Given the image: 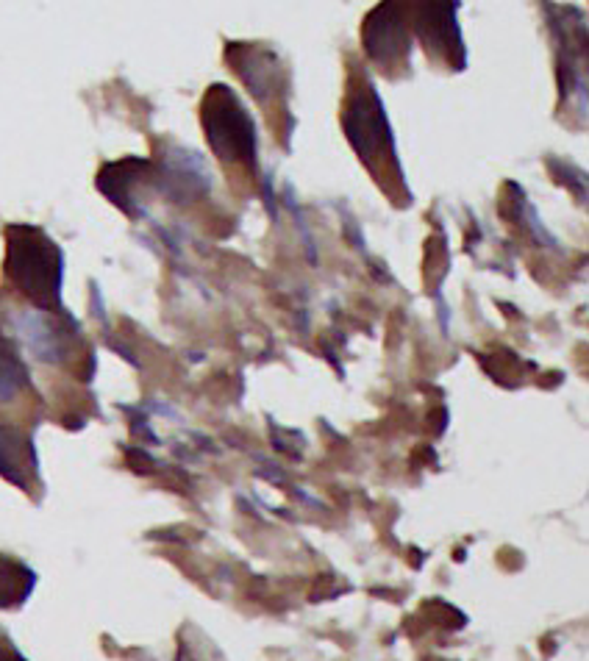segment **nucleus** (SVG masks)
Instances as JSON below:
<instances>
[{"label": "nucleus", "instance_id": "423d86ee", "mask_svg": "<svg viewBox=\"0 0 589 661\" xmlns=\"http://www.w3.org/2000/svg\"><path fill=\"white\" fill-rule=\"evenodd\" d=\"M226 56L231 70L248 84L253 98L259 100L264 109L284 106V64L278 56L259 45H228Z\"/></svg>", "mask_w": 589, "mask_h": 661}, {"label": "nucleus", "instance_id": "1a4fd4ad", "mask_svg": "<svg viewBox=\"0 0 589 661\" xmlns=\"http://www.w3.org/2000/svg\"><path fill=\"white\" fill-rule=\"evenodd\" d=\"M34 589V573L17 559L0 556V609L20 606Z\"/></svg>", "mask_w": 589, "mask_h": 661}, {"label": "nucleus", "instance_id": "9d476101", "mask_svg": "<svg viewBox=\"0 0 589 661\" xmlns=\"http://www.w3.org/2000/svg\"><path fill=\"white\" fill-rule=\"evenodd\" d=\"M28 384V373L17 353L0 345V403L14 400Z\"/></svg>", "mask_w": 589, "mask_h": 661}, {"label": "nucleus", "instance_id": "0eeeda50", "mask_svg": "<svg viewBox=\"0 0 589 661\" xmlns=\"http://www.w3.org/2000/svg\"><path fill=\"white\" fill-rule=\"evenodd\" d=\"M14 325H17V337L23 339V345L28 350H34L42 362L62 364L70 356V345L73 339H78V325L64 323V312H17L14 314Z\"/></svg>", "mask_w": 589, "mask_h": 661}, {"label": "nucleus", "instance_id": "7ed1b4c3", "mask_svg": "<svg viewBox=\"0 0 589 661\" xmlns=\"http://www.w3.org/2000/svg\"><path fill=\"white\" fill-rule=\"evenodd\" d=\"M201 123L220 162L256 173V123L234 89L226 84L209 87L201 103Z\"/></svg>", "mask_w": 589, "mask_h": 661}, {"label": "nucleus", "instance_id": "6e6552de", "mask_svg": "<svg viewBox=\"0 0 589 661\" xmlns=\"http://www.w3.org/2000/svg\"><path fill=\"white\" fill-rule=\"evenodd\" d=\"M37 456L34 448L17 428L0 425V475L17 487H28V473H34Z\"/></svg>", "mask_w": 589, "mask_h": 661}, {"label": "nucleus", "instance_id": "f257e3e1", "mask_svg": "<svg viewBox=\"0 0 589 661\" xmlns=\"http://www.w3.org/2000/svg\"><path fill=\"white\" fill-rule=\"evenodd\" d=\"M6 281L42 312L59 314L62 306L64 253L42 228L9 225L6 228Z\"/></svg>", "mask_w": 589, "mask_h": 661}, {"label": "nucleus", "instance_id": "f03ea898", "mask_svg": "<svg viewBox=\"0 0 589 661\" xmlns=\"http://www.w3.org/2000/svg\"><path fill=\"white\" fill-rule=\"evenodd\" d=\"M342 123L348 142L356 148L364 167L370 170V175H376L378 187L387 192L389 200L403 198V203H409V192L403 187L401 167L395 156V139L376 89H370V84H351Z\"/></svg>", "mask_w": 589, "mask_h": 661}, {"label": "nucleus", "instance_id": "39448f33", "mask_svg": "<svg viewBox=\"0 0 589 661\" xmlns=\"http://www.w3.org/2000/svg\"><path fill=\"white\" fill-rule=\"evenodd\" d=\"M414 12L412 28L420 45L434 62L451 64V70L464 67L462 31L456 25V3H417L409 6Z\"/></svg>", "mask_w": 589, "mask_h": 661}, {"label": "nucleus", "instance_id": "20e7f679", "mask_svg": "<svg viewBox=\"0 0 589 661\" xmlns=\"http://www.w3.org/2000/svg\"><path fill=\"white\" fill-rule=\"evenodd\" d=\"M364 50L370 62L389 78H398L401 70L409 67V53H412V34H409V17L406 6H392L381 3L367 14L364 23Z\"/></svg>", "mask_w": 589, "mask_h": 661}]
</instances>
